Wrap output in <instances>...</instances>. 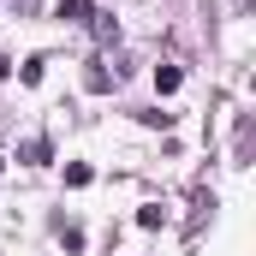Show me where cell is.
I'll return each instance as SVG.
<instances>
[{
    "label": "cell",
    "instance_id": "6da1fadb",
    "mask_svg": "<svg viewBox=\"0 0 256 256\" xmlns=\"http://www.w3.org/2000/svg\"><path fill=\"white\" fill-rule=\"evenodd\" d=\"M179 84H185V72H179V66H155V90H161V96H173Z\"/></svg>",
    "mask_w": 256,
    "mask_h": 256
},
{
    "label": "cell",
    "instance_id": "7a4b0ae2",
    "mask_svg": "<svg viewBox=\"0 0 256 256\" xmlns=\"http://www.w3.org/2000/svg\"><path fill=\"white\" fill-rule=\"evenodd\" d=\"M90 179H96V173H90V161H72V167H66V185H72V191H84Z\"/></svg>",
    "mask_w": 256,
    "mask_h": 256
}]
</instances>
